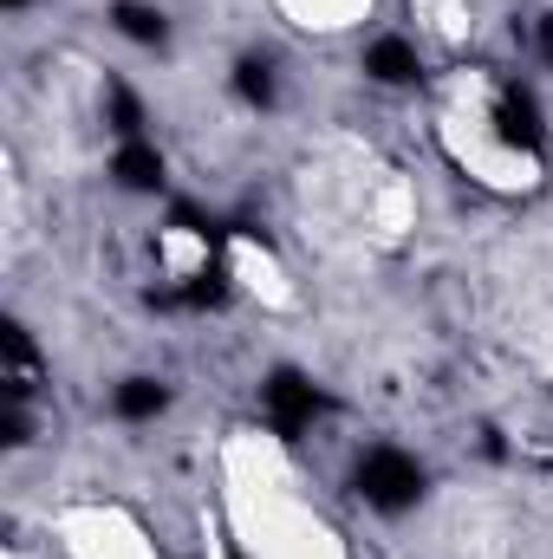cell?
Here are the masks:
<instances>
[{
	"instance_id": "obj_1",
	"label": "cell",
	"mask_w": 553,
	"mask_h": 559,
	"mask_svg": "<svg viewBox=\"0 0 553 559\" xmlns=\"http://www.w3.org/2000/svg\"><path fill=\"white\" fill-rule=\"evenodd\" d=\"M215 514L228 559H352L345 527L306 488L293 449L261 423H235L215 449Z\"/></svg>"
},
{
	"instance_id": "obj_2",
	"label": "cell",
	"mask_w": 553,
	"mask_h": 559,
	"mask_svg": "<svg viewBox=\"0 0 553 559\" xmlns=\"http://www.w3.org/2000/svg\"><path fill=\"white\" fill-rule=\"evenodd\" d=\"M293 209H299V228L326 254H358V261L404 254L423 228L416 176L365 138L313 143L293 176Z\"/></svg>"
},
{
	"instance_id": "obj_3",
	"label": "cell",
	"mask_w": 553,
	"mask_h": 559,
	"mask_svg": "<svg viewBox=\"0 0 553 559\" xmlns=\"http://www.w3.org/2000/svg\"><path fill=\"white\" fill-rule=\"evenodd\" d=\"M430 143L489 202H528V195L548 189L541 143L515 124L508 85L475 59H456V66L436 72V85H430Z\"/></svg>"
},
{
	"instance_id": "obj_4",
	"label": "cell",
	"mask_w": 553,
	"mask_h": 559,
	"mask_svg": "<svg viewBox=\"0 0 553 559\" xmlns=\"http://www.w3.org/2000/svg\"><path fill=\"white\" fill-rule=\"evenodd\" d=\"M46 534H52L59 559H169L163 540L150 534V521L118 495H72V501H59Z\"/></svg>"
},
{
	"instance_id": "obj_5",
	"label": "cell",
	"mask_w": 553,
	"mask_h": 559,
	"mask_svg": "<svg viewBox=\"0 0 553 559\" xmlns=\"http://www.w3.org/2000/svg\"><path fill=\"white\" fill-rule=\"evenodd\" d=\"M222 280L261 319H299V306H306V286L293 274V261L280 254V241L255 235V228H228L222 235Z\"/></svg>"
},
{
	"instance_id": "obj_6",
	"label": "cell",
	"mask_w": 553,
	"mask_h": 559,
	"mask_svg": "<svg viewBox=\"0 0 553 559\" xmlns=\"http://www.w3.org/2000/svg\"><path fill=\"white\" fill-rule=\"evenodd\" d=\"M268 13L299 39H352L378 20V0H268Z\"/></svg>"
},
{
	"instance_id": "obj_7",
	"label": "cell",
	"mask_w": 553,
	"mask_h": 559,
	"mask_svg": "<svg viewBox=\"0 0 553 559\" xmlns=\"http://www.w3.org/2000/svg\"><path fill=\"white\" fill-rule=\"evenodd\" d=\"M150 261L169 286H189V280H209V267H222V241H209L189 222H163L150 235Z\"/></svg>"
},
{
	"instance_id": "obj_8",
	"label": "cell",
	"mask_w": 553,
	"mask_h": 559,
	"mask_svg": "<svg viewBox=\"0 0 553 559\" xmlns=\"http://www.w3.org/2000/svg\"><path fill=\"white\" fill-rule=\"evenodd\" d=\"M411 13L443 52H469V39H475V0H411Z\"/></svg>"
}]
</instances>
